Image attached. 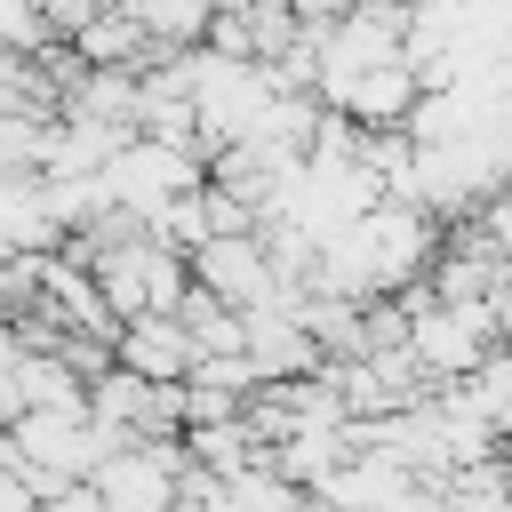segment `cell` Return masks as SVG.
I'll return each instance as SVG.
<instances>
[{
    "label": "cell",
    "mask_w": 512,
    "mask_h": 512,
    "mask_svg": "<svg viewBox=\"0 0 512 512\" xmlns=\"http://www.w3.org/2000/svg\"><path fill=\"white\" fill-rule=\"evenodd\" d=\"M112 360L120 368H136V376H152V384H184L192 376V360H200V344H192V328L176 320V312H128L120 328H112Z\"/></svg>",
    "instance_id": "7a4b0ae2"
},
{
    "label": "cell",
    "mask_w": 512,
    "mask_h": 512,
    "mask_svg": "<svg viewBox=\"0 0 512 512\" xmlns=\"http://www.w3.org/2000/svg\"><path fill=\"white\" fill-rule=\"evenodd\" d=\"M144 32H152V48L168 56V48H200L208 40V16H216V0H120Z\"/></svg>",
    "instance_id": "277c9868"
},
{
    "label": "cell",
    "mask_w": 512,
    "mask_h": 512,
    "mask_svg": "<svg viewBox=\"0 0 512 512\" xmlns=\"http://www.w3.org/2000/svg\"><path fill=\"white\" fill-rule=\"evenodd\" d=\"M496 336L512 344V280H504V296H496Z\"/></svg>",
    "instance_id": "5b68a950"
},
{
    "label": "cell",
    "mask_w": 512,
    "mask_h": 512,
    "mask_svg": "<svg viewBox=\"0 0 512 512\" xmlns=\"http://www.w3.org/2000/svg\"><path fill=\"white\" fill-rule=\"evenodd\" d=\"M72 48H80L88 64H120V72H144V64L160 56V48H152V32H144L120 0H112V8H96V16L72 32Z\"/></svg>",
    "instance_id": "3957f363"
},
{
    "label": "cell",
    "mask_w": 512,
    "mask_h": 512,
    "mask_svg": "<svg viewBox=\"0 0 512 512\" xmlns=\"http://www.w3.org/2000/svg\"><path fill=\"white\" fill-rule=\"evenodd\" d=\"M192 280L216 288V296L240 304V312L288 304V296H280V272H272V248H264V224H256V232H208V240H192Z\"/></svg>",
    "instance_id": "6da1fadb"
}]
</instances>
